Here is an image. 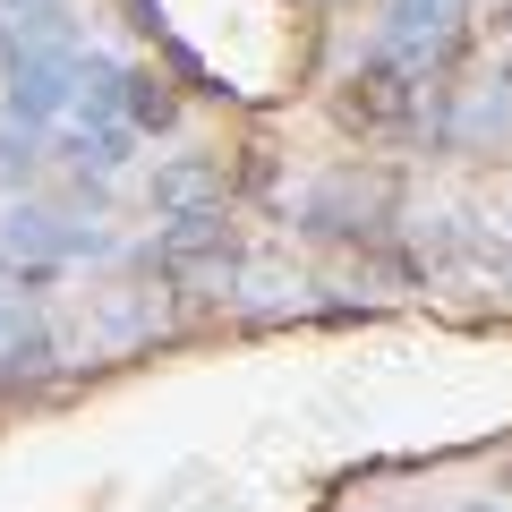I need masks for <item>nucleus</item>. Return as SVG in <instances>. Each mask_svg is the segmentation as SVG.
Here are the masks:
<instances>
[{
  "label": "nucleus",
  "mask_w": 512,
  "mask_h": 512,
  "mask_svg": "<svg viewBox=\"0 0 512 512\" xmlns=\"http://www.w3.org/2000/svg\"><path fill=\"white\" fill-rule=\"evenodd\" d=\"M77 256H111L103 222H69V214H43V205L0 214V282H52Z\"/></svg>",
  "instance_id": "nucleus-1"
},
{
  "label": "nucleus",
  "mask_w": 512,
  "mask_h": 512,
  "mask_svg": "<svg viewBox=\"0 0 512 512\" xmlns=\"http://www.w3.org/2000/svg\"><path fill=\"white\" fill-rule=\"evenodd\" d=\"M154 274L171 282V291H222L231 282V222H222V205H197V214H171L163 239H154Z\"/></svg>",
  "instance_id": "nucleus-2"
},
{
  "label": "nucleus",
  "mask_w": 512,
  "mask_h": 512,
  "mask_svg": "<svg viewBox=\"0 0 512 512\" xmlns=\"http://www.w3.org/2000/svg\"><path fill=\"white\" fill-rule=\"evenodd\" d=\"M419 111H427V77L410 69V60H393V52L359 60V77H350V94H342V120L367 128V137H410Z\"/></svg>",
  "instance_id": "nucleus-3"
},
{
  "label": "nucleus",
  "mask_w": 512,
  "mask_h": 512,
  "mask_svg": "<svg viewBox=\"0 0 512 512\" xmlns=\"http://www.w3.org/2000/svg\"><path fill=\"white\" fill-rule=\"evenodd\" d=\"M69 86H77V43H43V52H18L0 69V111L18 128H52L69 111Z\"/></svg>",
  "instance_id": "nucleus-4"
},
{
  "label": "nucleus",
  "mask_w": 512,
  "mask_h": 512,
  "mask_svg": "<svg viewBox=\"0 0 512 512\" xmlns=\"http://www.w3.org/2000/svg\"><path fill=\"white\" fill-rule=\"evenodd\" d=\"M60 342H52V316L18 291V282H0V393H18V384L52 376Z\"/></svg>",
  "instance_id": "nucleus-5"
},
{
  "label": "nucleus",
  "mask_w": 512,
  "mask_h": 512,
  "mask_svg": "<svg viewBox=\"0 0 512 512\" xmlns=\"http://www.w3.org/2000/svg\"><path fill=\"white\" fill-rule=\"evenodd\" d=\"M461 9H470V0H393V18H384V52L410 60L419 77L444 69L453 43H461Z\"/></svg>",
  "instance_id": "nucleus-6"
},
{
  "label": "nucleus",
  "mask_w": 512,
  "mask_h": 512,
  "mask_svg": "<svg viewBox=\"0 0 512 512\" xmlns=\"http://www.w3.org/2000/svg\"><path fill=\"white\" fill-rule=\"evenodd\" d=\"M384 214H393V197H384L376 180H350V171L308 197V231H325V239H376Z\"/></svg>",
  "instance_id": "nucleus-7"
},
{
  "label": "nucleus",
  "mask_w": 512,
  "mask_h": 512,
  "mask_svg": "<svg viewBox=\"0 0 512 512\" xmlns=\"http://www.w3.org/2000/svg\"><path fill=\"white\" fill-rule=\"evenodd\" d=\"M146 197L163 205V214H197V205H222V163H214V154H171V163H154Z\"/></svg>",
  "instance_id": "nucleus-8"
},
{
  "label": "nucleus",
  "mask_w": 512,
  "mask_h": 512,
  "mask_svg": "<svg viewBox=\"0 0 512 512\" xmlns=\"http://www.w3.org/2000/svg\"><path fill=\"white\" fill-rule=\"evenodd\" d=\"M128 146H137L128 120H69V137H60V154H69L77 180H111V171L128 163Z\"/></svg>",
  "instance_id": "nucleus-9"
},
{
  "label": "nucleus",
  "mask_w": 512,
  "mask_h": 512,
  "mask_svg": "<svg viewBox=\"0 0 512 512\" xmlns=\"http://www.w3.org/2000/svg\"><path fill=\"white\" fill-rule=\"evenodd\" d=\"M120 94H128V60H111V52H77L69 120H120Z\"/></svg>",
  "instance_id": "nucleus-10"
},
{
  "label": "nucleus",
  "mask_w": 512,
  "mask_h": 512,
  "mask_svg": "<svg viewBox=\"0 0 512 512\" xmlns=\"http://www.w3.org/2000/svg\"><path fill=\"white\" fill-rule=\"evenodd\" d=\"M120 120H128V128H171V94H163V77H146V69H128V94H120Z\"/></svg>",
  "instance_id": "nucleus-11"
},
{
  "label": "nucleus",
  "mask_w": 512,
  "mask_h": 512,
  "mask_svg": "<svg viewBox=\"0 0 512 512\" xmlns=\"http://www.w3.org/2000/svg\"><path fill=\"white\" fill-rule=\"evenodd\" d=\"M35 163H43V154H35V128L9 120V128H0V188H26V180H35Z\"/></svg>",
  "instance_id": "nucleus-12"
},
{
  "label": "nucleus",
  "mask_w": 512,
  "mask_h": 512,
  "mask_svg": "<svg viewBox=\"0 0 512 512\" xmlns=\"http://www.w3.org/2000/svg\"><path fill=\"white\" fill-rule=\"evenodd\" d=\"M9 52H18V35H9V9H0V69H9Z\"/></svg>",
  "instance_id": "nucleus-13"
},
{
  "label": "nucleus",
  "mask_w": 512,
  "mask_h": 512,
  "mask_svg": "<svg viewBox=\"0 0 512 512\" xmlns=\"http://www.w3.org/2000/svg\"><path fill=\"white\" fill-rule=\"evenodd\" d=\"M0 9H26V0H0Z\"/></svg>",
  "instance_id": "nucleus-14"
},
{
  "label": "nucleus",
  "mask_w": 512,
  "mask_h": 512,
  "mask_svg": "<svg viewBox=\"0 0 512 512\" xmlns=\"http://www.w3.org/2000/svg\"><path fill=\"white\" fill-rule=\"evenodd\" d=\"M470 512H487V504H470Z\"/></svg>",
  "instance_id": "nucleus-15"
}]
</instances>
